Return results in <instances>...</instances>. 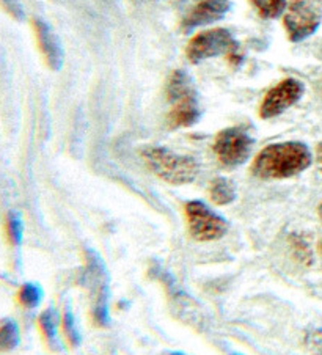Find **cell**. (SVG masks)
Returning a JSON list of instances; mask_svg holds the SVG:
<instances>
[{"mask_svg": "<svg viewBox=\"0 0 322 355\" xmlns=\"http://www.w3.org/2000/svg\"><path fill=\"white\" fill-rule=\"evenodd\" d=\"M303 94V84L296 79H286L280 82L272 90L266 94L262 101L260 116L261 118H273L283 114L286 109L294 105Z\"/></svg>", "mask_w": 322, "mask_h": 355, "instance_id": "ba28073f", "label": "cell"}, {"mask_svg": "<svg viewBox=\"0 0 322 355\" xmlns=\"http://www.w3.org/2000/svg\"><path fill=\"white\" fill-rule=\"evenodd\" d=\"M210 195L214 203L223 206L235 201L236 191L235 186H232L228 180H225V178H216V180L211 182Z\"/></svg>", "mask_w": 322, "mask_h": 355, "instance_id": "2e32d148", "label": "cell"}, {"mask_svg": "<svg viewBox=\"0 0 322 355\" xmlns=\"http://www.w3.org/2000/svg\"><path fill=\"white\" fill-rule=\"evenodd\" d=\"M321 250H322V242H321Z\"/></svg>", "mask_w": 322, "mask_h": 355, "instance_id": "4316f807", "label": "cell"}, {"mask_svg": "<svg viewBox=\"0 0 322 355\" xmlns=\"http://www.w3.org/2000/svg\"><path fill=\"white\" fill-rule=\"evenodd\" d=\"M200 109L196 104V96L186 98L173 103V107L169 114V126L173 129L189 128L198 121Z\"/></svg>", "mask_w": 322, "mask_h": 355, "instance_id": "7c38bea8", "label": "cell"}, {"mask_svg": "<svg viewBox=\"0 0 322 355\" xmlns=\"http://www.w3.org/2000/svg\"><path fill=\"white\" fill-rule=\"evenodd\" d=\"M44 291L38 283H26L22 285L19 293H17V299H19V304L26 309H37L40 306L41 302H43Z\"/></svg>", "mask_w": 322, "mask_h": 355, "instance_id": "e0dca14e", "label": "cell"}, {"mask_svg": "<svg viewBox=\"0 0 322 355\" xmlns=\"http://www.w3.org/2000/svg\"><path fill=\"white\" fill-rule=\"evenodd\" d=\"M189 233L200 242H210L223 238L228 232V223L216 214L203 201H189L186 205Z\"/></svg>", "mask_w": 322, "mask_h": 355, "instance_id": "277c9868", "label": "cell"}, {"mask_svg": "<svg viewBox=\"0 0 322 355\" xmlns=\"http://www.w3.org/2000/svg\"><path fill=\"white\" fill-rule=\"evenodd\" d=\"M313 156L300 141H283L266 146L252 165V173L261 180H285L302 173L312 165Z\"/></svg>", "mask_w": 322, "mask_h": 355, "instance_id": "6da1fadb", "label": "cell"}, {"mask_svg": "<svg viewBox=\"0 0 322 355\" xmlns=\"http://www.w3.org/2000/svg\"><path fill=\"white\" fill-rule=\"evenodd\" d=\"M170 355H186V354H183V352H173V354H170Z\"/></svg>", "mask_w": 322, "mask_h": 355, "instance_id": "d4e9b609", "label": "cell"}, {"mask_svg": "<svg viewBox=\"0 0 322 355\" xmlns=\"http://www.w3.org/2000/svg\"><path fill=\"white\" fill-rule=\"evenodd\" d=\"M33 27L35 33H37L38 46L41 52H43L47 64H49L53 71H58L63 67V47L60 40H58L57 35L53 33L49 24H46L44 21L35 19Z\"/></svg>", "mask_w": 322, "mask_h": 355, "instance_id": "8fae6325", "label": "cell"}, {"mask_svg": "<svg viewBox=\"0 0 322 355\" xmlns=\"http://www.w3.org/2000/svg\"><path fill=\"white\" fill-rule=\"evenodd\" d=\"M236 49V40L232 38V35L228 31H225V28H214V31L203 32L190 40L186 52L190 62L198 63L211 57L231 54Z\"/></svg>", "mask_w": 322, "mask_h": 355, "instance_id": "8992f818", "label": "cell"}, {"mask_svg": "<svg viewBox=\"0 0 322 355\" xmlns=\"http://www.w3.org/2000/svg\"><path fill=\"white\" fill-rule=\"evenodd\" d=\"M60 313H58L53 306L46 309L40 315V327L41 332L46 336V340L53 349H60V336H58V330H60Z\"/></svg>", "mask_w": 322, "mask_h": 355, "instance_id": "5bb4252c", "label": "cell"}, {"mask_svg": "<svg viewBox=\"0 0 322 355\" xmlns=\"http://www.w3.org/2000/svg\"><path fill=\"white\" fill-rule=\"evenodd\" d=\"M250 2L266 19L278 17L286 10V0H250Z\"/></svg>", "mask_w": 322, "mask_h": 355, "instance_id": "ac0fdd59", "label": "cell"}, {"mask_svg": "<svg viewBox=\"0 0 322 355\" xmlns=\"http://www.w3.org/2000/svg\"><path fill=\"white\" fill-rule=\"evenodd\" d=\"M231 8L230 0H201L190 8L186 17L183 19L184 32H190L196 27L207 26L216 21H220Z\"/></svg>", "mask_w": 322, "mask_h": 355, "instance_id": "30bf717a", "label": "cell"}, {"mask_svg": "<svg viewBox=\"0 0 322 355\" xmlns=\"http://www.w3.org/2000/svg\"><path fill=\"white\" fill-rule=\"evenodd\" d=\"M62 322H63V332H65V335H67L68 341L73 346H79L82 343V334H80L79 324H77V321H76L74 313L71 311L69 306H67V310H65V313H63Z\"/></svg>", "mask_w": 322, "mask_h": 355, "instance_id": "d6986e66", "label": "cell"}, {"mask_svg": "<svg viewBox=\"0 0 322 355\" xmlns=\"http://www.w3.org/2000/svg\"><path fill=\"white\" fill-rule=\"evenodd\" d=\"M318 212H319V218H321V222H322V201H321V205H319Z\"/></svg>", "mask_w": 322, "mask_h": 355, "instance_id": "cb8c5ba5", "label": "cell"}, {"mask_svg": "<svg viewBox=\"0 0 322 355\" xmlns=\"http://www.w3.org/2000/svg\"><path fill=\"white\" fill-rule=\"evenodd\" d=\"M253 139L242 128H228L214 140V153L225 167H237L252 155Z\"/></svg>", "mask_w": 322, "mask_h": 355, "instance_id": "5b68a950", "label": "cell"}, {"mask_svg": "<svg viewBox=\"0 0 322 355\" xmlns=\"http://www.w3.org/2000/svg\"><path fill=\"white\" fill-rule=\"evenodd\" d=\"M162 282L167 285V289H169L173 315H175L178 319H181L183 322L192 325L195 329H203V324H205V315H203L201 306L196 304L192 297H189L186 293H183L181 289H178L171 275L167 274L165 277H162Z\"/></svg>", "mask_w": 322, "mask_h": 355, "instance_id": "9c48e42d", "label": "cell"}, {"mask_svg": "<svg viewBox=\"0 0 322 355\" xmlns=\"http://www.w3.org/2000/svg\"><path fill=\"white\" fill-rule=\"evenodd\" d=\"M0 5H2L7 13H10L17 21H22L24 17H26L19 0H0Z\"/></svg>", "mask_w": 322, "mask_h": 355, "instance_id": "7402d4cb", "label": "cell"}, {"mask_svg": "<svg viewBox=\"0 0 322 355\" xmlns=\"http://www.w3.org/2000/svg\"><path fill=\"white\" fill-rule=\"evenodd\" d=\"M142 156L153 173L170 184H189L198 175V164L194 157L176 155L167 148L148 146Z\"/></svg>", "mask_w": 322, "mask_h": 355, "instance_id": "7a4b0ae2", "label": "cell"}, {"mask_svg": "<svg viewBox=\"0 0 322 355\" xmlns=\"http://www.w3.org/2000/svg\"><path fill=\"white\" fill-rule=\"evenodd\" d=\"M7 234L13 245H21L24 238V222L19 212L11 211L7 217Z\"/></svg>", "mask_w": 322, "mask_h": 355, "instance_id": "ffe728a7", "label": "cell"}, {"mask_svg": "<svg viewBox=\"0 0 322 355\" xmlns=\"http://www.w3.org/2000/svg\"><path fill=\"white\" fill-rule=\"evenodd\" d=\"M231 355H241V354H231Z\"/></svg>", "mask_w": 322, "mask_h": 355, "instance_id": "484cf974", "label": "cell"}, {"mask_svg": "<svg viewBox=\"0 0 322 355\" xmlns=\"http://www.w3.org/2000/svg\"><path fill=\"white\" fill-rule=\"evenodd\" d=\"M283 24L291 41H302L318 31L321 26L319 10L307 0H294L283 17Z\"/></svg>", "mask_w": 322, "mask_h": 355, "instance_id": "52a82bcc", "label": "cell"}, {"mask_svg": "<svg viewBox=\"0 0 322 355\" xmlns=\"http://www.w3.org/2000/svg\"><path fill=\"white\" fill-rule=\"evenodd\" d=\"M167 96H169L170 103H176V101L186 98H194L195 88L192 79L184 71H175L169 80V85H167Z\"/></svg>", "mask_w": 322, "mask_h": 355, "instance_id": "4fadbf2b", "label": "cell"}, {"mask_svg": "<svg viewBox=\"0 0 322 355\" xmlns=\"http://www.w3.org/2000/svg\"><path fill=\"white\" fill-rule=\"evenodd\" d=\"M305 343L307 351L312 355H322V329H310L305 334Z\"/></svg>", "mask_w": 322, "mask_h": 355, "instance_id": "44dd1931", "label": "cell"}, {"mask_svg": "<svg viewBox=\"0 0 322 355\" xmlns=\"http://www.w3.org/2000/svg\"><path fill=\"white\" fill-rule=\"evenodd\" d=\"M21 329L15 319H3L0 322V352H10L19 346Z\"/></svg>", "mask_w": 322, "mask_h": 355, "instance_id": "9a60e30c", "label": "cell"}, {"mask_svg": "<svg viewBox=\"0 0 322 355\" xmlns=\"http://www.w3.org/2000/svg\"><path fill=\"white\" fill-rule=\"evenodd\" d=\"M316 159H318V162L322 167V141L318 145V148H316Z\"/></svg>", "mask_w": 322, "mask_h": 355, "instance_id": "603a6c76", "label": "cell"}, {"mask_svg": "<svg viewBox=\"0 0 322 355\" xmlns=\"http://www.w3.org/2000/svg\"><path fill=\"white\" fill-rule=\"evenodd\" d=\"M80 280L92 294V315L94 322L99 327H105L110 322L109 274L103 258L92 248L87 250V264Z\"/></svg>", "mask_w": 322, "mask_h": 355, "instance_id": "3957f363", "label": "cell"}]
</instances>
